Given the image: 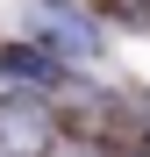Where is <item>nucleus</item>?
<instances>
[{"label": "nucleus", "mask_w": 150, "mask_h": 157, "mask_svg": "<svg viewBox=\"0 0 150 157\" xmlns=\"http://www.w3.org/2000/svg\"><path fill=\"white\" fill-rule=\"evenodd\" d=\"M50 150V114L29 100H0V157H43Z\"/></svg>", "instance_id": "f257e3e1"}, {"label": "nucleus", "mask_w": 150, "mask_h": 157, "mask_svg": "<svg viewBox=\"0 0 150 157\" xmlns=\"http://www.w3.org/2000/svg\"><path fill=\"white\" fill-rule=\"evenodd\" d=\"M50 36H57L64 50H93V36H86L79 21H71V14H50Z\"/></svg>", "instance_id": "f03ea898"}]
</instances>
